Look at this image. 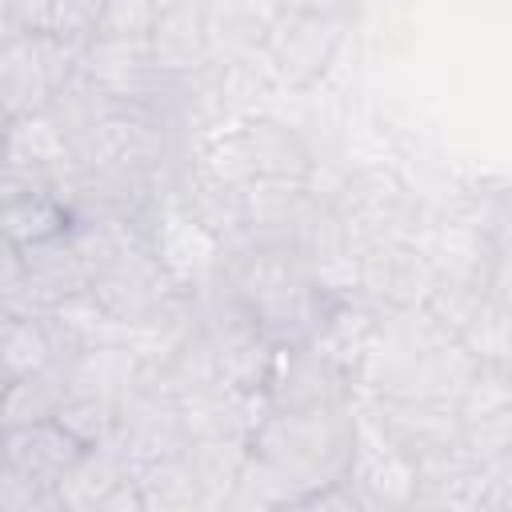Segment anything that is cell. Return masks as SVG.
<instances>
[{"label":"cell","mask_w":512,"mask_h":512,"mask_svg":"<svg viewBox=\"0 0 512 512\" xmlns=\"http://www.w3.org/2000/svg\"><path fill=\"white\" fill-rule=\"evenodd\" d=\"M80 456L84 444L60 420L4 428L0 512H64L60 480L76 468Z\"/></svg>","instance_id":"cell-1"},{"label":"cell","mask_w":512,"mask_h":512,"mask_svg":"<svg viewBox=\"0 0 512 512\" xmlns=\"http://www.w3.org/2000/svg\"><path fill=\"white\" fill-rule=\"evenodd\" d=\"M76 44H64L52 32H28L0 44V104L4 120L48 112L56 92L80 72Z\"/></svg>","instance_id":"cell-2"},{"label":"cell","mask_w":512,"mask_h":512,"mask_svg":"<svg viewBox=\"0 0 512 512\" xmlns=\"http://www.w3.org/2000/svg\"><path fill=\"white\" fill-rule=\"evenodd\" d=\"M348 32H352V16H328V12H308V8L284 4V12L276 16V24L264 40V52L272 56V64L288 88L316 84L332 72Z\"/></svg>","instance_id":"cell-3"},{"label":"cell","mask_w":512,"mask_h":512,"mask_svg":"<svg viewBox=\"0 0 512 512\" xmlns=\"http://www.w3.org/2000/svg\"><path fill=\"white\" fill-rule=\"evenodd\" d=\"M80 72L120 104H144L164 76L148 36H96L80 52Z\"/></svg>","instance_id":"cell-4"},{"label":"cell","mask_w":512,"mask_h":512,"mask_svg":"<svg viewBox=\"0 0 512 512\" xmlns=\"http://www.w3.org/2000/svg\"><path fill=\"white\" fill-rule=\"evenodd\" d=\"M92 292L128 324L144 320L148 312H156L172 292H180V284L172 280V272L160 264V256L148 248H136L128 256H120L116 264H108L104 272L92 276Z\"/></svg>","instance_id":"cell-5"},{"label":"cell","mask_w":512,"mask_h":512,"mask_svg":"<svg viewBox=\"0 0 512 512\" xmlns=\"http://www.w3.org/2000/svg\"><path fill=\"white\" fill-rule=\"evenodd\" d=\"M152 56L160 72L184 76L204 64H212V40H208V0H180L168 12H160L152 28Z\"/></svg>","instance_id":"cell-6"},{"label":"cell","mask_w":512,"mask_h":512,"mask_svg":"<svg viewBox=\"0 0 512 512\" xmlns=\"http://www.w3.org/2000/svg\"><path fill=\"white\" fill-rule=\"evenodd\" d=\"M236 136L244 144L252 180H308L312 152L284 120H276V116L240 120Z\"/></svg>","instance_id":"cell-7"},{"label":"cell","mask_w":512,"mask_h":512,"mask_svg":"<svg viewBox=\"0 0 512 512\" xmlns=\"http://www.w3.org/2000/svg\"><path fill=\"white\" fill-rule=\"evenodd\" d=\"M68 352L48 320V312L40 316H20V312H4L0 316V380H20V376H36L44 368L64 364Z\"/></svg>","instance_id":"cell-8"},{"label":"cell","mask_w":512,"mask_h":512,"mask_svg":"<svg viewBox=\"0 0 512 512\" xmlns=\"http://www.w3.org/2000/svg\"><path fill=\"white\" fill-rule=\"evenodd\" d=\"M284 4L288 0H208L212 60H232V56L264 48Z\"/></svg>","instance_id":"cell-9"},{"label":"cell","mask_w":512,"mask_h":512,"mask_svg":"<svg viewBox=\"0 0 512 512\" xmlns=\"http://www.w3.org/2000/svg\"><path fill=\"white\" fill-rule=\"evenodd\" d=\"M72 228V208L64 192L40 188V192H16L4 196V244L28 248L40 240H52Z\"/></svg>","instance_id":"cell-10"},{"label":"cell","mask_w":512,"mask_h":512,"mask_svg":"<svg viewBox=\"0 0 512 512\" xmlns=\"http://www.w3.org/2000/svg\"><path fill=\"white\" fill-rule=\"evenodd\" d=\"M68 396V360L56 368H44L36 376H20L4 384V404H0V424L4 428H24L52 420L60 400Z\"/></svg>","instance_id":"cell-11"},{"label":"cell","mask_w":512,"mask_h":512,"mask_svg":"<svg viewBox=\"0 0 512 512\" xmlns=\"http://www.w3.org/2000/svg\"><path fill=\"white\" fill-rule=\"evenodd\" d=\"M52 420H60L84 448H92V444H104L116 432V424H120V400L92 396V392H68L60 400V408H56Z\"/></svg>","instance_id":"cell-12"},{"label":"cell","mask_w":512,"mask_h":512,"mask_svg":"<svg viewBox=\"0 0 512 512\" xmlns=\"http://www.w3.org/2000/svg\"><path fill=\"white\" fill-rule=\"evenodd\" d=\"M108 16V0H52L48 8V32L60 36L64 44L88 48Z\"/></svg>","instance_id":"cell-13"},{"label":"cell","mask_w":512,"mask_h":512,"mask_svg":"<svg viewBox=\"0 0 512 512\" xmlns=\"http://www.w3.org/2000/svg\"><path fill=\"white\" fill-rule=\"evenodd\" d=\"M488 292L492 300L512 308V212L504 208V200L496 204L492 216V264H488Z\"/></svg>","instance_id":"cell-14"},{"label":"cell","mask_w":512,"mask_h":512,"mask_svg":"<svg viewBox=\"0 0 512 512\" xmlns=\"http://www.w3.org/2000/svg\"><path fill=\"white\" fill-rule=\"evenodd\" d=\"M156 20H160L156 0H108L100 36H152Z\"/></svg>","instance_id":"cell-15"},{"label":"cell","mask_w":512,"mask_h":512,"mask_svg":"<svg viewBox=\"0 0 512 512\" xmlns=\"http://www.w3.org/2000/svg\"><path fill=\"white\" fill-rule=\"evenodd\" d=\"M52 0H0V36L16 40L28 32H48Z\"/></svg>","instance_id":"cell-16"},{"label":"cell","mask_w":512,"mask_h":512,"mask_svg":"<svg viewBox=\"0 0 512 512\" xmlns=\"http://www.w3.org/2000/svg\"><path fill=\"white\" fill-rule=\"evenodd\" d=\"M172 4H180V0H156V8H160V12H168Z\"/></svg>","instance_id":"cell-17"},{"label":"cell","mask_w":512,"mask_h":512,"mask_svg":"<svg viewBox=\"0 0 512 512\" xmlns=\"http://www.w3.org/2000/svg\"><path fill=\"white\" fill-rule=\"evenodd\" d=\"M500 200H504V208L512 212V188H508V192H500Z\"/></svg>","instance_id":"cell-18"},{"label":"cell","mask_w":512,"mask_h":512,"mask_svg":"<svg viewBox=\"0 0 512 512\" xmlns=\"http://www.w3.org/2000/svg\"><path fill=\"white\" fill-rule=\"evenodd\" d=\"M504 364H508V368H512V348H508V360H504Z\"/></svg>","instance_id":"cell-19"}]
</instances>
